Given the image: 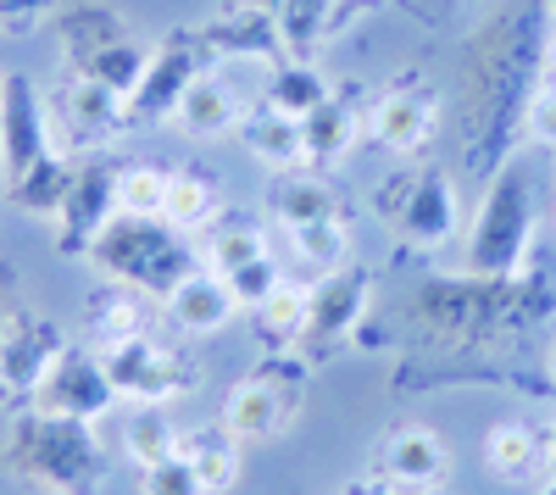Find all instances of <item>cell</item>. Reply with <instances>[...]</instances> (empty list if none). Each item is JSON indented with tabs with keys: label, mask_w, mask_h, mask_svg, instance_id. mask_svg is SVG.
I'll return each instance as SVG.
<instances>
[{
	"label": "cell",
	"mask_w": 556,
	"mask_h": 495,
	"mask_svg": "<svg viewBox=\"0 0 556 495\" xmlns=\"http://www.w3.org/2000/svg\"><path fill=\"white\" fill-rule=\"evenodd\" d=\"M545 462H551V473H556V429L545 434Z\"/></svg>",
	"instance_id": "38"
},
{
	"label": "cell",
	"mask_w": 556,
	"mask_h": 495,
	"mask_svg": "<svg viewBox=\"0 0 556 495\" xmlns=\"http://www.w3.org/2000/svg\"><path fill=\"white\" fill-rule=\"evenodd\" d=\"M329 96H334V84L323 78L306 56H290V62H278V67H273L262 106H273V112H285V117H295V123H301V117H312Z\"/></svg>",
	"instance_id": "25"
},
{
	"label": "cell",
	"mask_w": 556,
	"mask_h": 495,
	"mask_svg": "<svg viewBox=\"0 0 556 495\" xmlns=\"http://www.w3.org/2000/svg\"><path fill=\"white\" fill-rule=\"evenodd\" d=\"M112 217H117V167L101 162V156L73 162L67 201L51 217L56 223V251L62 256H89V245L101 240V229H106Z\"/></svg>",
	"instance_id": "13"
},
{
	"label": "cell",
	"mask_w": 556,
	"mask_h": 495,
	"mask_svg": "<svg viewBox=\"0 0 556 495\" xmlns=\"http://www.w3.org/2000/svg\"><path fill=\"white\" fill-rule=\"evenodd\" d=\"M295 256L317 274H329V267L351 262V234H345V217H317V223H301V229H285Z\"/></svg>",
	"instance_id": "32"
},
{
	"label": "cell",
	"mask_w": 556,
	"mask_h": 495,
	"mask_svg": "<svg viewBox=\"0 0 556 495\" xmlns=\"http://www.w3.org/2000/svg\"><path fill=\"white\" fill-rule=\"evenodd\" d=\"M217 212H223V201H217V185H212L206 173L178 167V173L167 178V206H162V223H167V229L195 234V229H206Z\"/></svg>",
	"instance_id": "28"
},
{
	"label": "cell",
	"mask_w": 556,
	"mask_h": 495,
	"mask_svg": "<svg viewBox=\"0 0 556 495\" xmlns=\"http://www.w3.org/2000/svg\"><path fill=\"white\" fill-rule=\"evenodd\" d=\"M379 217L412 245H445L462 229V201L445 167H412L384 178L379 190Z\"/></svg>",
	"instance_id": "5"
},
{
	"label": "cell",
	"mask_w": 556,
	"mask_h": 495,
	"mask_svg": "<svg viewBox=\"0 0 556 495\" xmlns=\"http://www.w3.org/2000/svg\"><path fill=\"white\" fill-rule=\"evenodd\" d=\"M51 151H62L51 101L39 96V84L28 73H0V178L12 185Z\"/></svg>",
	"instance_id": "9"
},
{
	"label": "cell",
	"mask_w": 556,
	"mask_h": 495,
	"mask_svg": "<svg viewBox=\"0 0 556 495\" xmlns=\"http://www.w3.org/2000/svg\"><path fill=\"white\" fill-rule=\"evenodd\" d=\"M273 245H267V234L256 229L251 217L217 212L206 229H201V267H206V274H235V267H245V262H256Z\"/></svg>",
	"instance_id": "22"
},
{
	"label": "cell",
	"mask_w": 556,
	"mask_h": 495,
	"mask_svg": "<svg viewBox=\"0 0 556 495\" xmlns=\"http://www.w3.org/2000/svg\"><path fill=\"white\" fill-rule=\"evenodd\" d=\"M540 457H545V445L529 423H495L484 434V468L495 479H523V473H534Z\"/></svg>",
	"instance_id": "30"
},
{
	"label": "cell",
	"mask_w": 556,
	"mask_h": 495,
	"mask_svg": "<svg viewBox=\"0 0 556 495\" xmlns=\"http://www.w3.org/2000/svg\"><path fill=\"white\" fill-rule=\"evenodd\" d=\"M384 479H395L401 490H434L445 479V445L434 429L406 423L384 440Z\"/></svg>",
	"instance_id": "19"
},
{
	"label": "cell",
	"mask_w": 556,
	"mask_h": 495,
	"mask_svg": "<svg viewBox=\"0 0 556 495\" xmlns=\"http://www.w3.org/2000/svg\"><path fill=\"white\" fill-rule=\"evenodd\" d=\"M367 112H374V89L362 96V84H334V96L323 101L312 117H301V134H306V167L329 173L340 167L356 140L367 134Z\"/></svg>",
	"instance_id": "16"
},
{
	"label": "cell",
	"mask_w": 556,
	"mask_h": 495,
	"mask_svg": "<svg viewBox=\"0 0 556 495\" xmlns=\"http://www.w3.org/2000/svg\"><path fill=\"white\" fill-rule=\"evenodd\" d=\"M51 117H56V145H78V151L112 145L117 134L134 123L128 96H117V89H106L101 78H84V73H67L62 78Z\"/></svg>",
	"instance_id": "12"
},
{
	"label": "cell",
	"mask_w": 556,
	"mask_h": 495,
	"mask_svg": "<svg viewBox=\"0 0 556 495\" xmlns=\"http://www.w3.org/2000/svg\"><path fill=\"white\" fill-rule=\"evenodd\" d=\"M223 284H228V295L240 301V312H256L278 284H285V267H278V256L267 251V256H256V262H245V267H235V274H217Z\"/></svg>",
	"instance_id": "33"
},
{
	"label": "cell",
	"mask_w": 556,
	"mask_h": 495,
	"mask_svg": "<svg viewBox=\"0 0 556 495\" xmlns=\"http://www.w3.org/2000/svg\"><path fill=\"white\" fill-rule=\"evenodd\" d=\"M551 373H556V356H551Z\"/></svg>",
	"instance_id": "42"
},
{
	"label": "cell",
	"mask_w": 556,
	"mask_h": 495,
	"mask_svg": "<svg viewBox=\"0 0 556 495\" xmlns=\"http://www.w3.org/2000/svg\"><path fill=\"white\" fill-rule=\"evenodd\" d=\"M256 334H262V345L267 351H290L295 340H306V318H312V290L306 284H295V279H285L278 284L256 312Z\"/></svg>",
	"instance_id": "27"
},
{
	"label": "cell",
	"mask_w": 556,
	"mask_h": 495,
	"mask_svg": "<svg viewBox=\"0 0 556 495\" xmlns=\"http://www.w3.org/2000/svg\"><path fill=\"white\" fill-rule=\"evenodd\" d=\"M89 334H96V351L151 334V295H139L128 284L101 290L96 301H89Z\"/></svg>",
	"instance_id": "23"
},
{
	"label": "cell",
	"mask_w": 556,
	"mask_h": 495,
	"mask_svg": "<svg viewBox=\"0 0 556 495\" xmlns=\"http://www.w3.org/2000/svg\"><path fill=\"white\" fill-rule=\"evenodd\" d=\"M206 62H212V51H206L201 28H173V34H162V39L151 45V67H146V78H139L134 101H128L134 123H173L178 101L190 96V84H195L201 73H212Z\"/></svg>",
	"instance_id": "8"
},
{
	"label": "cell",
	"mask_w": 556,
	"mask_h": 495,
	"mask_svg": "<svg viewBox=\"0 0 556 495\" xmlns=\"http://www.w3.org/2000/svg\"><path fill=\"white\" fill-rule=\"evenodd\" d=\"M267 212L285 223V229H301V223H317V217H340V201H334V190L323 185V178L295 167V173H273Z\"/></svg>",
	"instance_id": "24"
},
{
	"label": "cell",
	"mask_w": 556,
	"mask_h": 495,
	"mask_svg": "<svg viewBox=\"0 0 556 495\" xmlns=\"http://www.w3.org/2000/svg\"><path fill=\"white\" fill-rule=\"evenodd\" d=\"M540 495H556V473H551V484H545V490H540Z\"/></svg>",
	"instance_id": "40"
},
{
	"label": "cell",
	"mask_w": 556,
	"mask_h": 495,
	"mask_svg": "<svg viewBox=\"0 0 556 495\" xmlns=\"http://www.w3.org/2000/svg\"><path fill=\"white\" fill-rule=\"evenodd\" d=\"M367 306H374V274H367V267H356V262L329 267V274L312 284L306 340H312V345H340V340L362 334Z\"/></svg>",
	"instance_id": "15"
},
{
	"label": "cell",
	"mask_w": 556,
	"mask_h": 495,
	"mask_svg": "<svg viewBox=\"0 0 556 495\" xmlns=\"http://www.w3.org/2000/svg\"><path fill=\"white\" fill-rule=\"evenodd\" d=\"M523 134L534 145L556 151V78H545L534 96H529V112H523Z\"/></svg>",
	"instance_id": "35"
},
{
	"label": "cell",
	"mask_w": 556,
	"mask_h": 495,
	"mask_svg": "<svg viewBox=\"0 0 556 495\" xmlns=\"http://www.w3.org/2000/svg\"><path fill=\"white\" fill-rule=\"evenodd\" d=\"M67 185H73V156L67 151H51V156H39L23 178H12L7 195L28 217H56L62 201H67Z\"/></svg>",
	"instance_id": "26"
},
{
	"label": "cell",
	"mask_w": 556,
	"mask_h": 495,
	"mask_svg": "<svg viewBox=\"0 0 556 495\" xmlns=\"http://www.w3.org/2000/svg\"><path fill=\"white\" fill-rule=\"evenodd\" d=\"M56 17V0H0V34H34Z\"/></svg>",
	"instance_id": "36"
},
{
	"label": "cell",
	"mask_w": 556,
	"mask_h": 495,
	"mask_svg": "<svg viewBox=\"0 0 556 495\" xmlns=\"http://www.w3.org/2000/svg\"><path fill=\"white\" fill-rule=\"evenodd\" d=\"M62 351H67V334L51 318H39V312H7V323H0V395L34 401V390L56 368Z\"/></svg>",
	"instance_id": "14"
},
{
	"label": "cell",
	"mask_w": 556,
	"mask_h": 495,
	"mask_svg": "<svg viewBox=\"0 0 556 495\" xmlns=\"http://www.w3.org/2000/svg\"><path fill=\"white\" fill-rule=\"evenodd\" d=\"M162 306L184 334H217V329L235 323V312H240V301L228 295V284L217 274H206V267H195L190 279H178Z\"/></svg>",
	"instance_id": "17"
},
{
	"label": "cell",
	"mask_w": 556,
	"mask_h": 495,
	"mask_svg": "<svg viewBox=\"0 0 556 495\" xmlns=\"http://www.w3.org/2000/svg\"><path fill=\"white\" fill-rule=\"evenodd\" d=\"M173 123L190 134V140H223V134H240L245 106H240V96H235V89H228L217 73H201V78L190 84V96L178 101Z\"/></svg>",
	"instance_id": "18"
},
{
	"label": "cell",
	"mask_w": 556,
	"mask_h": 495,
	"mask_svg": "<svg viewBox=\"0 0 556 495\" xmlns=\"http://www.w3.org/2000/svg\"><path fill=\"white\" fill-rule=\"evenodd\" d=\"M440 128V89L429 78H390L374 89V112H367V140L384 145L390 156H417Z\"/></svg>",
	"instance_id": "10"
},
{
	"label": "cell",
	"mask_w": 556,
	"mask_h": 495,
	"mask_svg": "<svg viewBox=\"0 0 556 495\" xmlns=\"http://www.w3.org/2000/svg\"><path fill=\"white\" fill-rule=\"evenodd\" d=\"M7 468L45 495H96V484L106 479L96 423L51 418L34 407L17 412V423L7 434Z\"/></svg>",
	"instance_id": "1"
},
{
	"label": "cell",
	"mask_w": 556,
	"mask_h": 495,
	"mask_svg": "<svg viewBox=\"0 0 556 495\" xmlns=\"http://www.w3.org/2000/svg\"><path fill=\"white\" fill-rule=\"evenodd\" d=\"M534 245V190L523 173H495L468 229V279H518Z\"/></svg>",
	"instance_id": "4"
},
{
	"label": "cell",
	"mask_w": 556,
	"mask_h": 495,
	"mask_svg": "<svg viewBox=\"0 0 556 495\" xmlns=\"http://www.w3.org/2000/svg\"><path fill=\"white\" fill-rule=\"evenodd\" d=\"M0 323H7V306H0Z\"/></svg>",
	"instance_id": "41"
},
{
	"label": "cell",
	"mask_w": 556,
	"mask_h": 495,
	"mask_svg": "<svg viewBox=\"0 0 556 495\" xmlns=\"http://www.w3.org/2000/svg\"><path fill=\"white\" fill-rule=\"evenodd\" d=\"M178 457L195 468V479H201V490H206V495L235 490V479H240V440L223 429V418L184 434V440H178Z\"/></svg>",
	"instance_id": "21"
},
{
	"label": "cell",
	"mask_w": 556,
	"mask_h": 495,
	"mask_svg": "<svg viewBox=\"0 0 556 495\" xmlns=\"http://www.w3.org/2000/svg\"><path fill=\"white\" fill-rule=\"evenodd\" d=\"M34 412H51V418H78V423H96L117 407V390L106 379V363H101V351H89V345H67L56 356V368L45 373V384L34 390L28 401Z\"/></svg>",
	"instance_id": "11"
},
{
	"label": "cell",
	"mask_w": 556,
	"mask_h": 495,
	"mask_svg": "<svg viewBox=\"0 0 556 495\" xmlns=\"http://www.w3.org/2000/svg\"><path fill=\"white\" fill-rule=\"evenodd\" d=\"M139 495H206V490H201V479H195L190 462L167 457V462H156V468L139 473Z\"/></svg>",
	"instance_id": "34"
},
{
	"label": "cell",
	"mask_w": 556,
	"mask_h": 495,
	"mask_svg": "<svg viewBox=\"0 0 556 495\" xmlns=\"http://www.w3.org/2000/svg\"><path fill=\"white\" fill-rule=\"evenodd\" d=\"M401 495H445V490H440V484H434V490H401Z\"/></svg>",
	"instance_id": "39"
},
{
	"label": "cell",
	"mask_w": 556,
	"mask_h": 495,
	"mask_svg": "<svg viewBox=\"0 0 556 495\" xmlns=\"http://www.w3.org/2000/svg\"><path fill=\"white\" fill-rule=\"evenodd\" d=\"M301 395H306V368L295 363V356H267V363L228 390L223 401V429L235 434L240 445L245 440H273V434H285L295 423V407H301Z\"/></svg>",
	"instance_id": "6"
},
{
	"label": "cell",
	"mask_w": 556,
	"mask_h": 495,
	"mask_svg": "<svg viewBox=\"0 0 556 495\" xmlns=\"http://www.w3.org/2000/svg\"><path fill=\"white\" fill-rule=\"evenodd\" d=\"M167 167H156V162H128V167H117V212L123 217H162V206H167Z\"/></svg>",
	"instance_id": "31"
},
{
	"label": "cell",
	"mask_w": 556,
	"mask_h": 495,
	"mask_svg": "<svg viewBox=\"0 0 556 495\" xmlns=\"http://www.w3.org/2000/svg\"><path fill=\"white\" fill-rule=\"evenodd\" d=\"M56 39H62L67 73L101 78L106 89H117V96L134 101L139 78H146V67H151V45L128 28L123 12L101 7V0L67 7V12H56Z\"/></svg>",
	"instance_id": "3"
},
{
	"label": "cell",
	"mask_w": 556,
	"mask_h": 495,
	"mask_svg": "<svg viewBox=\"0 0 556 495\" xmlns=\"http://www.w3.org/2000/svg\"><path fill=\"white\" fill-rule=\"evenodd\" d=\"M540 62H545V78H556V28L545 34V51H540Z\"/></svg>",
	"instance_id": "37"
},
{
	"label": "cell",
	"mask_w": 556,
	"mask_h": 495,
	"mask_svg": "<svg viewBox=\"0 0 556 495\" xmlns=\"http://www.w3.org/2000/svg\"><path fill=\"white\" fill-rule=\"evenodd\" d=\"M101 363H106V379H112L117 401H134V407H167V401L190 395L195 379H201V368L190 363V356L173 351V345H162L156 334L106 345Z\"/></svg>",
	"instance_id": "7"
},
{
	"label": "cell",
	"mask_w": 556,
	"mask_h": 495,
	"mask_svg": "<svg viewBox=\"0 0 556 495\" xmlns=\"http://www.w3.org/2000/svg\"><path fill=\"white\" fill-rule=\"evenodd\" d=\"M89 262L106 274V284H128L151 301H167L178 279L195 274V256L178 229H167L162 217H123V212L89 245Z\"/></svg>",
	"instance_id": "2"
},
{
	"label": "cell",
	"mask_w": 556,
	"mask_h": 495,
	"mask_svg": "<svg viewBox=\"0 0 556 495\" xmlns=\"http://www.w3.org/2000/svg\"><path fill=\"white\" fill-rule=\"evenodd\" d=\"M178 440H184V429L167 418V407H134L128 423H123V452L139 473L178 457Z\"/></svg>",
	"instance_id": "29"
},
{
	"label": "cell",
	"mask_w": 556,
	"mask_h": 495,
	"mask_svg": "<svg viewBox=\"0 0 556 495\" xmlns=\"http://www.w3.org/2000/svg\"><path fill=\"white\" fill-rule=\"evenodd\" d=\"M240 140H245V151H251L262 167H273V173H295V167H306V134H301V123L285 117V112H273V106L245 112Z\"/></svg>",
	"instance_id": "20"
}]
</instances>
